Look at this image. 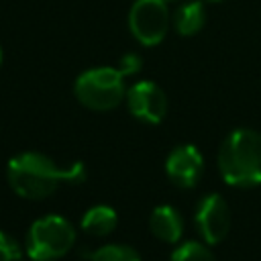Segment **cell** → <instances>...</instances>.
Returning a JSON list of instances; mask_svg holds the SVG:
<instances>
[{
    "mask_svg": "<svg viewBox=\"0 0 261 261\" xmlns=\"http://www.w3.org/2000/svg\"><path fill=\"white\" fill-rule=\"evenodd\" d=\"M218 171L228 186L251 188L261 184V133L234 128L218 149Z\"/></svg>",
    "mask_w": 261,
    "mask_h": 261,
    "instance_id": "1",
    "label": "cell"
},
{
    "mask_svg": "<svg viewBox=\"0 0 261 261\" xmlns=\"http://www.w3.org/2000/svg\"><path fill=\"white\" fill-rule=\"evenodd\" d=\"M8 186L24 200H45L59 184H65V171L49 155L24 151L14 155L6 167Z\"/></svg>",
    "mask_w": 261,
    "mask_h": 261,
    "instance_id": "2",
    "label": "cell"
},
{
    "mask_svg": "<svg viewBox=\"0 0 261 261\" xmlns=\"http://www.w3.org/2000/svg\"><path fill=\"white\" fill-rule=\"evenodd\" d=\"M73 94L82 106L96 112L114 110L126 96L124 75L118 67H92L77 75L73 82Z\"/></svg>",
    "mask_w": 261,
    "mask_h": 261,
    "instance_id": "3",
    "label": "cell"
},
{
    "mask_svg": "<svg viewBox=\"0 0 261 261\" xmlns=\"http://www.w3.org/2000/svg\"><path fill=\"white\" fill-rule=\"evenodd\" d=\"M75 245V228L73 224L59 216V214H47L37 218L24 241L27 255L33 261H55L65 257Z\"/></svg>",
    "mask_w": 261,
    "mask_h": 261,
    "instance_id": "4",
    "label": "cell"
},
{
    "mask_svg": "<svg viewBox=\"0 0 261 261\" xmlns=\"http://www.w3.org/2000/svg\"><path fill=\"white\" fill-rule=\"evenodd\" d=\"M171 27L165 0H135L128 10V31L145 47L159 45Z\"/></svg>",
    "mask_w": 261,
    "mask_h": 261,
    "instance_id": "5",
    "label": "cell"
},
{
    "mask_svg": "<svg viewBox=\"0 0 261 261\" xmlns=\"http://www.w3.org/2000/svg\"><path fill=\"white\" fill-rule=\"evenodd\" d=\"M230 208L220 194L210 192L200 198L194 212V224L206 245H218L224 241L230 230Z\"/></svg>",
    "mask_w": 261,
    "mask_h": 261,
    "instance_id": "6",
    "label": "cell"
},
{
    "mask_svg": "<svg viewBox=\"0 0 261 261\" xmlns=\"http://www.w3.org/2000/svg\"><path fill=\"white\" fill-rule=\"evenodd\" d=\"M124 102L133 118L145 124H159L167 114V96L151 80L135 82L126 90Z\"/></svg>",
    "mask_w": 261,
    "mask_h": 261,
    "instance_id": "7",
    "label": "cell"
},
{
    "mask_svg": "<svg viewBox=\"0 0 261 261\" xmlns=\"http://www.w3.org/2000/svg\"><path fill=\"white\" fill-rule=\"evenodd\" d=\"M165 173L173 186L192 190L204 173V157L196 145H179L167 155Z\"/></svg>",
    "mask_w": 261,
    "mask_h": 261,
    "instance_id": "8",
    "label": "cell"
},
{
    "mask_svg": "<svg viewBox=\"0 0 261 261\" xmlns=\"http://www.w3.org/2000/svg\"><path fill=\"white\" fill-rule=\"evenodd\" d=\"M149 228L161 243L175 245V243H179V239L184 234V218L173 206L161 204V206L153 208V212L149 216Z\"/></svg>",
    "mask_w": 261,
    "mask_h": 261,
    "instance_id": "9",
    "label": "cell"
},
{
    "mask_svg": "<svg viewBox=\"0 0 261 261\" xmlns=\"http://www.w3.org/2000/svg\"><path fill=\"white\" fill-rule=\"evenodd\" d=\"M204 22H206V10L200 0L181 2L171 14V24L177 31V35H181V37L198 35L202 31Z\"/></svg>",
    "mask_w": 261,
    "mask_h": 261,
    "instance_id": "10",
    "label": "cell"
},
{
    "mask_svg": "<svg viewBox=\"0 0 261 261\" xmlns=\"http://www.w3.org/2000/svg\"><path fill=\"white\" fill-rule=\"evenodd\" d=\"M82 228L84 232L92 234V237H106L110 234L116 224H118V214L112 206L106 204H96L92 208H88L82 216Z\"/></svg>",
    "mask_w": 261,
    "mask_h": 261,
    "instance_id": "11",
    "label": "cell"
},
{
    "mask_svg": "<svg viewBox=\"0 0 261 261\" xmlns=\"http://www.w3.org/2000/svg\"><path fill=\"white\" fill-rule=\"evenodd\" d=\"M90 261H141V255L130 245L110 243L90 253Z\"/></svg>",
    "mask_w": 261,
    "mask_h": 261,
    "instance_id": "12",
    "label": "cell"
},
{
    "mask_svg": "<svg viewBox=\"0 0 261 261\" xmlns=\"http://www.w3.org/2000/svg\"><path fill=\"white\" fill-rule=\"evenodd\" d=\"M169 261H214V255L208 245L198 241H186L173 249Z\"/></svg>",
    "mask_w": 261,
    "mask_h": 261,
    "instance_id": "13",
    "label": "cell"
},
{
    "mask_svg": "<svg viewBox=\"0 0 261 261\" xmlns=\"http://www.w3.org/2000/svg\"><path fill=\"white\" fill-rule=\"evenodd\" d=\"M0 261H22V249L4 230H0Z\"/></svg>",
    "mask_w": 261,
    "mask_h": 261,
    "instance_id": "14",
    "label": "cell"
},
{
    "mask_svg": "<svg viewBox=\"0 0 261 261\" xmlns=\"http://www.w3.org/2000/svg\"><path fill=\"white\" fill-rule=\"evenodd\" d=\"M118 71L124 75V77H128V75H135V73H139L141 71V67H143V59H141V55H137V53H124L120 59H118Z\"/></svg>",
    "mask_w": 261,
    "mask_h": 261,
    "instance_id": "15",
    "label": "cell"
},
{
    "mask_svg": "<svg viewBox=\"0 0 261 261\" xmlns=\"http://www.w3.org/2000/svg\"><path fill=\"white\" fill-rule=\"evenodd\" d=\"M63 171H65V184H82L88 175L86 165L82 161H71V163L63 165Z\"/></svg>",
    "mask_w": 261,
    "mask_h": 261,
    "instance_id": "16",
    "label": "cell"
},
{
    "mask_svg": "<svg viewBox=\"0 0 261 261\" xmlns=\"http://www.w3.org/2000/svg\"><path fill=\"white\" fill-rule=\"evenodd\" d=\"M0 65H2V47H0Z\"/></svg>",
    "mask_w": 261,
    "mask_h": 261,
    "instance_id": "17",
    "label": "cell"
},
{
    "mask_svg": "<svg viewBox=\"0 0 261 261\" xmlns=\"http://www.w3.org/2000/svg\"><path fill=\"white\" fill-rule=\"evenodd\" d=\"M165 2H167V4H169V2H177V0H165Z\"/></svg>",
    "mask_w": 261,
    "mask_h": 261,
    "instance_id": "18",
    "label": "cell"
},
{
    "mask_svg": "<svg viewBox=\"0 0 261 261\" xmlns=\"http://www.w3.org/2000/svg\"><path fill=\"white\" fill-rule=\"evenodd\" d=\"M208 2H222V0H208Z\"/></svg>",
    "mask_w": 261,
    "mask_h": 261,
    "instance_id": "19",
    "label": "cell"
}]
</instances>
